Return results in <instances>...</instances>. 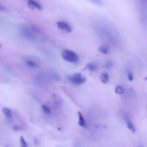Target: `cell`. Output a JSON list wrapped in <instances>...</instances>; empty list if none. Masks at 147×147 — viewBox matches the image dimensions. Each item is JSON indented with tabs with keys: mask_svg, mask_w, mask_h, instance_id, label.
<instances>
[{
	"mask_svg": "<svg viewBox=\"0 0 147 147\" xmlns=\"http://www.w3.org/2000/svg\"><path fill=\"white\" fill-rule=\"evenodd\" d=\"M20 144H21L22 147H29L28 144H27V143L26 142L25 139H24L23 136L20 137Z\"/></svg>",
	"mask_w": 147,
	"mask_h": 147,
	"instance_id": "cell-16",
	"label": "cell"
},
{
	"mask_svg": "<svg viewBox=\"0 0 147 147\" xmlns=\"http://www.w3.org/2000/svg\"><path fill=\"white\" fill-rule=\"evenodd\" d=\"M90 1H91L92 2H93L94 4H98V5H101L102 4V1H100V0H90Z\"/></svg>",
	"mask_w": 147,
	"mask_h": 147,
	"instance_id": "cell-19",
	"label": "cell"
},
{
	"mask_svg": "<svg viewBox=\"0 0 147 147\" xmlns=\"http://www.w3.org/2000/svg\"><path fill=\"white\" fill-rule=\"evenodd\" d=\"M2 112L8 119H12V113H11V111L9 109H8V108H4L2 109Z\"/></svg>",
	"mask_w": 147,
	"mask_h": 147,
	"instance_id": "cell-11",
	"label": "cell"
},
{
	"mask_svg": "<svg viewBox=\"0 0 147 147\" xmlns=\"http://www.w3.org/2000/svg\"><path fill=\"white\" fill-rule=\"evenodd\" d=\"M69 81L73 84L78 86V85H82L86 82V79L85 77H83L80 73H76V74L73 75L68 78Z\"/></svg>",
	"mask_w": 147,
	"mask_h": 147,
	"instance_id": "cell-4",
	"label": "cell"
},
{
	"mask_svg": "<svg viewBox=\"0 0 147 147\" xmlns=\"http://www.w3.org/2000/svg\"><path fill=\"white\" fill-rule=\"evenodd\" d=\"M87 68L89 70H90V71L93 72V71H96V70L98 69V65L96 64V63H90L87 65Z\"/></svg>",
	"mask_w": 147,
	"mask_h": 147,
	"instance_id": "cell-12",
	"label": "cell"
},
{
	"mask_svg": "<svg viewBox=\"0 0 147 147\" xmlns=\"http://www.w3.org/2000/svg\"><path fill=\"white\" fill-rule=\"evenodd\" d=\"M125 121H126V124H127L128 129L130 131H131L132 132H134V133L136 132V128H135L134 125L132 123L131 121L130 120V119H129V117H127V116H126V117H125Z\"/></svg>",
	"mask_w": 147,
	"mask_h": 147,
	"instance_id": "cell-7",
	"label": "cell"
},
{
	"mask_svg": "<svg viewBox=\"0 0 147 147\" xmlns=\"http://www.w3.org/2000/svg\"><path fill=\"white\" fill-rule=\"evenodd\" d=\"M42 111L45 112V113L48 114V113H50V109L46 105H43L42 106Z\"/></svg>",
	"mask_w": 147,
	"mask_h": 147,
	"instance_id": "cell-17",
	"label": "cell"
},
{
	"mask_svg": "<svg viewBox=\"0 0 147 147\" xmlns=\"http://www.w3.org/2000/svg\"><path fill=\"white\" fill-rule=\"evenodd\" d=\"M128 78H129V80H133L134 76H133V73H132L131 71L128 72Z\"/></svg>",
	"mask_w": 147,
	"mask_h": 147,
	"instance_id": "cell-18",
	"label": "cell"
},
{
	"mask_svg": "<svg viewBox=\"0 0 147 147\" xmlns=\"http://www.w3.org/2000/svg\"><path fill=\"white\" fill-rule=\"evenodd\" d=\"M96 29L98 32V34H100V35L104 37L106 40H110L112 42H114L115 40H119V38L117 37V32L113 30L112 27H109L106 24L105 25L100 24L96 27Z\"/></svg>",
	"mask_w": 147,
	"mask_h": 147,
	"instance_id": "cell-2",
	"label": "cell"
},
{
	"mask_svg": "<svg viewBox=\"0 0 147 147\" xmlns=\"http://www.w3.org/2000/svg\"><path fill=\"white\" fill-rule=\"evenodd\" d=\"M100 81L103 83V84H107L109 81V76L108 73H103L100 75Z\"/></svg>",
	"mask_w": 147,
	"mask_h": 147,
	"instance_id": "cell-9",
	"label": "cell"
},
{
	"mask_svg": "<svg viewBox=\"0 0 147 147\" xmlns=\"http://www.w3.org/2000/svg\"><path fill=\"white\" fill-rule=\"evenodd\" d=\"M115 92H116V93H117V94H123V93H124V89L123 88L122 86H117L116 87V88H115Z\"/></svg>",
	"mask_w": 147,
	"mask_h": 147,
	"instance_id": "cell-14",
	"label": "cell"
},
{
	"mask_svg": "<svg viewBox=\"0 0 147 147\" xmlns=\"http://www.w3.org/2000/svg\"><path fill=\"white\" fill-rule=\"evenodd\" d=\"M25 63L27 66H29L31 68H36L39 66V65L37 64L36 62H34V60H30V59H27V60H25Z\"/></svg>",
	"mask_w": 147,
	"mask_h": 147,
	"instance_id": "cell-10",
	"label": "cell"
},
{
	"mask_svg": "<svg viewBox=\"0 0 147 147\" xmlns=\"http://www.w3.org/2000/svg\"><path fill=\"white\" fill-rule=\"evenodd\" d=\"M27 4L28 6L32 9H34L37 10H42V7L41 4L39 2H37L35 0H27Z\"/></svg>",
	"mask_w": 147,
	"mask_h": 147,
	"instance_id": "cell-6",
	"label": "cell"
},
{
	"mask_svg": "<svg viewBox=\"0 0 147 147\" xmlns=\"http://www.w3.org/2000/svg\"><path fill=\"white\" fill-rule=\"evenodd\" d=\"M98 50L100 53H101L103 55H107L109 53V49L106 46H101V47H99Z\"/></svg>",
	"mask_w": 147,
	"mask_h": 147,
	"instance_id": "cell-13",
	"label": "cell"
},
{
	"mask_svg": "<svg viewBox=\"0 0 147 147\" xmlns=\"http://www.w3.org/2000/svg\"><path fill=\"white\" fill-rule=\"evenodd\" d=\"M62 57L65 61L70 63H78L79 62V57L75 52L70 50H64L62 52Z\"/></svg>",
	"mask_w": 147,
	"mask_h": 147,
	"instance_id": "cell-3",
	"label": "cell"
},
{
	"mask_svg": "<svg viewBox=\"0 0 147 147\" xmlns=\"http://www.w3.org/2000/svg\"><path fill=\"white\" fill-rule=\"evenodd\" d=\"M20 34L27 40H38L41 38V32L40 30L36 28L33 25H29V24H24L20 26Z\"/></svg>",
	"mask_w": 147,
	"mask_h": 147,
	"instance_id": "cell-1",
	"label": "cell"
},
{
	"mask_svg": "<svg viewBox=\"0 0 147 147\" xmlns=\"http://www.w3.org/2000/svg\"><path fill=\"white\" fill-rule=\"evenodd\" d=\"M78 123L81 127H86V122L80 112H78Z\"/></svg>",
	"mask_w": 147,
	"mask_h": 147,
	"instance_id": "cell-8",
	"label": "cell"
},
{
	"mask_svg": "<svg viewBox=\"0 0 147 147\" xmlns=\"http://www.w3.org/2000/svg\"><path fill=\"white\" fill-rule=\"evenodd\" d=\"M57 26L60 30H63V31L67 33H70L73 30L71 26L68 24V23L65 22L63 21H58L57 22Z\"/></svg>",
	"mask_w": 147,
	"mask_h": 147,
	"instance_id": "cell-5",
	"label": "cell"
},
{
	"mask_svg": "<svg viewBox=\"0 0 147 147\" xmlns=\"http://www.w3.org/2000/svg\"><path fill=\"white\" fill-rule=\"evenodd\" d=\"M53 100H54L55 103H56V104L57 105H60L61 104V98H60V97L59 96H57V95L55 94L53 95Z\"/></svg>",
	"mask_w": 147,
	"mask_h": 147,
	"instance_id": "cell-15",
	"label": "cell"
}]
</instances>
